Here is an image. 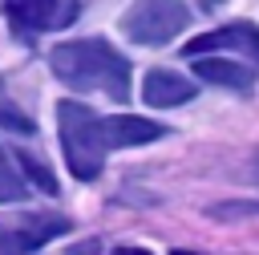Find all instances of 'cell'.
<instances>
[{
	"label": "cell",
	"mask_w": 259,
	"mask_h": 255,
	"mask_svg": "<svg viewBox=\"0 0 259 255\" xmlns=\"http://www.w3.org/2000/svg\"><path fill=\"white\" fill-rule=\"evenodd\" d=\"M57 125H61V150H65V166L73 170V178L89 182L101 174L105 154L109 150H125V146H146L154 138H162V125L150 117H134V113H117V117H101L81 101H61L57 105Z\"/></svg>",
	"instance_id": "1"
},
{
	"label": "cell",
	"mask_w": 259,
	"mask_h": 255,
	"mask_svg": "<svg viewBox=\"0 0 259 255\" xmlns=\"http://www.w3.org/2000/svg\"><path fill=\"white\" fill-rule=\"evenodd\" d=\"M69 255H101V247H97V243H73Z\"/></svg>",
	"instance_id": "13"
},
{
	"label": "cell",
	"mask_w": 259,
	"mask_h": 255,
	"mask_svg": "<svg viewBox=\"0 0 259 255\" xmlns=\"http://www.w3.org/2000/svg\"><path fill=\"white\" fill-rule=\"evenodd\" d=\"M251 53V57H259V24H251V20H235V24H223V28H214V32H202V36H194L182 53L194 61V57H206V53Z\"/></svg>",
	"instance_id": "4"
},
{
	"label": "cell",
	"mask_w": 259,
	"mask_h": 255,
	"mask_svg": "<svg viewBox=\"0 0 259 255\" xmlns=\"http://www.w3.org/2000/svg\"><path fill=\"white\" fill-rule=\"evenodd\" d=\"M24 198V178L12 170V158L0 150V202H20Z\"/></svg>",
	"instance_id": "9"
},
{
	"label": "cell",
	"mask_w": 259,
	"mask_h": 255,
	"mask_svg": "<svg viewBox=\"0 0 259 255\" xmlns=\"http://www.w3.org/2000/svg\"><path fill=\"white\" fill-rule=\"evenodd\" d=\"M190 24L186 0H134L121 16V32L134 45H166Z\"/></svg>",
	"instance_id": "3"
},
{
	"label": "cell",
	"mask_w": 259,
	"mask_h": 255,
	"mask_svg": "<svg viewBox=\"0 0 259 255\" xmlns=\"http://www.w3.org/2000/svg\"><path fill=\"white\" fill-rule=\"evenodd\" d=\"M194 77L206 81V85H223V89H235V93H247L255 85V69L231 61V57H194Z\"/></svg>",
	"instance_id": "7"
},
{
	"label": "cell",
	"mask_w": 259,
	"mask_h": 255,
	"mask_svg": "<svg viewBox=\"0 0 259 255\" xmlns=\"http://www.w3.org/2000/svg\"><path fill=\"white\" fill-rule=\"evenodd\" d=\"M49 69L77 93H105L109 101H130V61L101 36L57 45L49 53Z\"/></svg>",
	"instance_id": "2"
},
{
	"label": "cell",
	"mask_w": 259,
	"mask_h": 255,
	"mask_svg": "<svg viewBox=\"0 0 259 255\" xmlns=\"http://www.w3.org/2000/svg\"><path fill=\"white\" fill-rule=\"evenodd\" d=\"M113 255H150V251H142V247H117Z\"/></svg>",
	"instance_id": "14"
},
{
	"label": "cell",
	"mask_w": 259,
	"mask_h": 255,
	"mask_svg": "<svg viewBox=\"0 0 259 255\" xmlns=\"http://www.w3.org/2000/svg\"><path fill=\"white\" fill-rule=\"evenodd\" d=\"M0 255H24L20 235H16V231H8V227H0Z\"/></svg>",
	"instance_id": "12"
},
{
	"label": "cell",
	"mask_w": 259,
	"mask_h": 255,
	"mask_svg": "<svg viewBox=\"0 0 259 255\" xmlns=\"http://www.w3.org/2000/svg\"><path fill=\"white\" fill-rule=\"evenodd\" d=\"M4 12H8V20H12V28L16 32H49V28H61V24H69V8L61 4V0H4Z\"/></svg>",
	"instance_id": "5"
},
{
	"label": "cell",
	"mask_w": 259,
	"mask_h": 255,
	"mask_svg": "<svg viewBox=\"0 0 259 255\" xmlns=\"http://www.w3.org/2000/svg\"><path fill=\"white\" fill-rule=\"evenodd\" d=\"M142 97L154 109H170V105H182V101L194 97V81H186L174 69H150L146 81H142Z\"/></svg>",
	"instance_id": "6"
},
{
	"label": "cell",
	"mask_w": 259,
	"mask_h": 255,
	"mask_svg": "<svg viewBox=\"0 0 259 255\" xmlns=\"http://www.w3.org/2000/svg\"><path fill=\"white\" fill-rule=\"evenodd\" d=\"M0 125H8V130H16V134H32L36 125H32V117H24L16 105H8V101H0Z\"/></svg>",
	"instance_id": "11"
},
{
	"label": "cell",
	"mask_w": 259,
	"mask_h": 255,
	"mask_svg": "<svg viewBox=\"0 0 259 255\" xmlns=\"http://www.w3.org/2000/svg\"><path fill=\"white\" fill-rule=\"evenodd\" d=\"M16 162L24 166V174H28V178H32V182H36L45 194H57V178L49 174V166H45V162H36L28 150H20V154H16Z\"/></svg>",
	"instance_id": "10"
},
{
	"label": "cell",
	"mask_w": 259,
	"mask_h": 255,
	"mask_svg": "<svg viewBox=\"0 0 259 255\" xmlns=\"http://www.w3.org/2000/svg\"><path fill=\"white\" fill-rule=\"evenodd\" d=\"M69 231V219H61V215H49V219H28L24 227H20V243H24V251L28 247H45L53 235H65Z\"/></svg>",
	"instance_id": "8"
}]
</instances>
